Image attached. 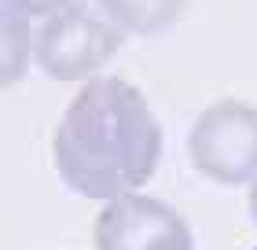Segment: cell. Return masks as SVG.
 <instances>
[{"mask_svg": "<svg viewBox=\"0 0 257 250\" xmlns=\"http://www.w3.org/2000/svg\"><path fill=\"white\" fill-rule=\"evenodd\" d=\"M162 125L147 96L125 77H92L66 103L52 136L63 184L81 199H121L158 170Z\"/></svg>", "mask_w": 257, "mask_h": 250, "instance_id": "6da1fadb", "label": "cell"}, {"mask_svg": "<svg viewBox=\"0 0 257 250\" xmlns=\"http://www.w3.org/2000/svg\"><path fill=\"white\" fill-rule=\"evenodd\" d=\"M125 33L96 8L70 4L33 30V63L55 81H92V74L121 48Z\"/></svg>", "mask_w": 257, "mask_h": 250, "instance_id": "7a4b0ae2", "label": "cell"}, {"mask_svg": "<svg viewBox=\"0 0 257 250\" xmlns=\"http://www.w3.org/2000/svg\"><path fill=\"white\" fill-rule=\"evenodd\" d=\"M191 165L213 184L257 181V107L242 100H217L195 118L188 136Z\"/></svg>", "mask_w": 257, "mask_h": 250, "instance_id": "3957f363", "label": "cell"}, {"mask_svg": "<svg viewBox=\"0 0 257 250\" xmlns=\"http://www.w3.org/2000/svg\"><path fill=\"white\" fill-rule=\"evenodd\" d=\"M96 250H195L191 228L169 202L151 195L110 199L96 217Z\"/></svg>", "mask_w": 257, "mask_h": 250, "instance_id": "277c9868", "label": "cell"}, {"mask_svg": "<svg viewBox=\"0 0 257 250\" xmlns=\"http://www.w3.org/2000/svg\"><path fill=\"white\" fill-rule=\"evenodd\" d=\"M184 4L188 0H96V11L107 22H114L121 33L155 37L180 19Z\"/></svg>", "mask_w": 257, "mask_h": 250, "instance_id": "5b68a950", "label": "cell"}, {"mask_svg": "<svg viewBox=\"0 0 257 250\" xmlns=\"http://www.w3.org/2000/svg\"><path fill=\"white\" fill-rule=\"evenodd\" d=\"M33 63V26L30 19L0 0V92L19 85Z\"/></svg>", "mask_w": 257, "mask_h": 250, "instance_id": "8992f818", "label": "cell"}, {"mask_svg": "<svg viewBox=\"0 0 257 250\" xmlns=\"http://www.w3.org/2000/svg\"><path fill=\"white\" fill-rule=\"evenodd\" d=\"M4 4H11L15 11H22V15H41V19H48V15H55V11H63V8H70V4H77V0H4Z\"/></svg>", "mask_w": 257, "mask_h": 250, "instance_id": "52a82bcc", "label": "cell"}, {"mask_svg": "<svg viewBox=\"0 0 257 250\" xmlns=\"http://www.w3.org/2000/svg\"><path fill=\"white\" fill-rule=\"evenodd\" d=\"M246 206H250V221L257 224V181H253V188H250V199H246Z\"/></svg>", "mask_w": 257, "mask_h": 250, "instance_id": "ba28073f", "label": "cell"}]
</instances>
